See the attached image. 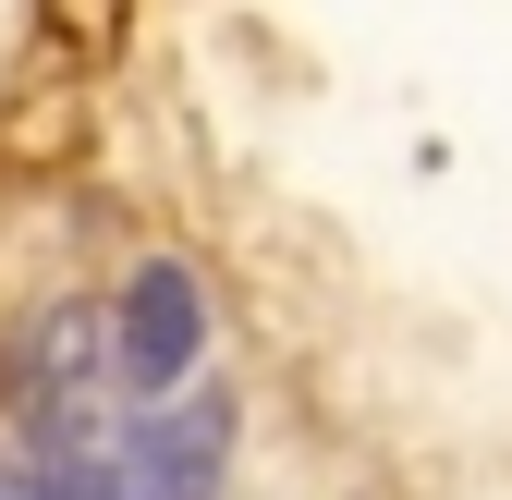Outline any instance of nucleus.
Returning a JSON list of instances; mask_svg holds the SVG:
<instances>
[{"mask_svg": "<svg viewBox=\"0 0 512 500\" xmlns=\"http://www.w3.org/2000/svg\"><path fill=\"white\" fill-rule=\"evenodd\" d=\"M0 403L25 415V440H37V464L49 452H98L110 427H98V403H110V305H25V330H13V354H0Z\"/></svg>", "mask_w": 512, "mask_h": 500, "instance_id": "f257e3e1", "label": "nucleus"}, {"mask_svg": "<svg viewBox=\"0 0 512 500\" xmlns=\"http://www.w3.org/2000/svg\"><path fill=\"white\" fill-rule=\"evenodd\" d=\"M220 452H232V403L208 379H183L135 427H110V440L86 452V476H98V500H208L220 488Z\"/></svg>", "mask_w": 512, "mask_h": 500, "instance_id": "f03ea898", "label": "nucleus"}, {"mask_svg": "<svg viewBox=\"0 0 512 500\" xmlns=\"http://www.w3.org/2000/svg\"><path fill=\"white\" fill-rule=\"evenodd\" d=\"M196 366H208V293H196L183 257H147L122 281V305H110V379L135 403H159V391L196 379Z\"/></svg>", "mask_w": 512, "mask_h": 500, "instance_id": "7ed1b4c3", "label": "nucleus"}]
</instances>
